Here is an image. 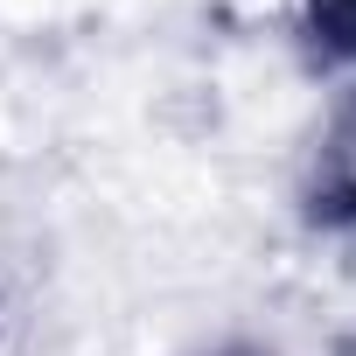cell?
<instances>
[{
	"instance_id": "cell-2",
	"label": "cell",
	"mask_w": 356,
	"mask_h": 356,
	"mask_svg": "<svg viewBox=\"0 0 356 356\" xmlns=\"http://www.w3.org/2000/svg\"><path fill=\"white\" fill-rule=\"evenodd\" d=\"M217 356H266V349H217Z\"/></svg>"
},
{
	"instance_id": "cell-1",
	"label": "cell",
	"mask_w": 356,
	"mask_h": 356,
	"mask_svg": "<svg viewBox=\"0 0 356 356\" xmlns=\"http://www.w3.org/2000/svg\"><path fill=\"white\" fill-rule=\"evenodd\" d=\"M300 35L321 63H356V0H300Z\"/></svg>"
}]
</instances>
